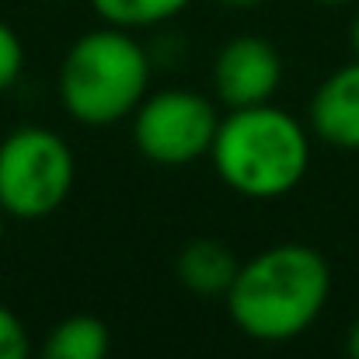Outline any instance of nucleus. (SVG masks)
<instances>
[{"mask_svg": "<svg viewBox=\"0 0 359 359\" xmlns=\"http://www.w3.org/2000/svg\"><path fill=\"white\" fill-rule=\"evenodd\" d=\"M332 297L328 258L300 241H283L241 262L227 290V314L255 342L300 339Z\"/></svg>", "mask_w": 359, "mask_h": 359, "instance_id": "obj_1", "label": "nucleus"}, {"mask_svg": "<svg viewBox=\"0 0 359 359\" xmlns=\"http://www.w3.org/2000/svg\"><path fill=\"white\" fill-rule=\"evenodd\" d=\"M210 161L217 178L255 203L290 196L311 171V133L286 109L265 102L220 116Z\"/></svg>", "mask_w": 359, "mask_h": 359, "instance_id": "obj_2", "label": "nucleus"}, {"mask_svg": "<svg viewBox=\"0 0 359 359\" xmlns=\"http://www.w3.org/2000/svg\"><path fill=\"white\" fill-rule=\"evenodd\" d=\"M56 88L70 119L98 129L116 126L129 119L150 91V56L126 28H91L67 49Z\"/></svg>", "mask_w": 359, "mask_h": 359, "instance_id": "obj_3", "label": "nucleus"}, {"mask_svg": "<svg viewBox=\"0 0 359 359\" xmlns=\"http://www.w3.org/2000/svg\"><path fill=\"white\" fill-rule=\"evenodd\" d=\"M70 143L46 126H18L0 140V210L11 220H46L74 192Z\"/></svg>", "mask_w": 359, "mask_h": 359, "instance_id": "obj_4", "label": "nucleus"}, {"mask_svg": "<svg viewBox=\"0 0 359 359\" xmlns=\"http://www.w3.org/2000/svg\"><path fill=\"white\" fill-rule=\"evenodd\" d=\"M217 126V105L206 95L189 88H168L147 95L133 112V143L150 164L185 168L199 157H210Z\"/></svg>", "mask_w": 359, "mask_h": 359, "instance_id": "obj_5", "label": "nucleus"}, {"mask_svg": "<svg viewBox=\"0 0 359 359\" xmlns=\"http://www.w3.org/2000/svg\"><path fill=\"white\" fill-rule=\"evenodd\" d=\"M279 84H283V56L262 35L231 39L213 60V95L227 112L272 102Z\"/></svg>", "mask_w": 359, "mask_h": 359, "instance_id": "obj_6", "label": "nucleus"}, {"mask_svg": "<svg viewBox=\"0 0 359 359\" xmlns=\"http://www.w3.org/2000/svg\"><path fill=\"white\" fill-rule=\"evenodd\" d=\"M311 133L339 150H359V60L332 70L307 109Z\"/></svg>", "mask_w": 359, "mask_h": 359, "instance_id": "obj_7", "label": "nucleus"}, {"mask_svg": "<svg viewBox=\"0 0 359 359\" xmlns=\"http://www.w3.org/2000/svg\"><path fill=\"white\" fill-rule=\"evenodd\" d=\"M241 262L238 255L217 238H196L189 241L178 258H175V272H178V283L196 293V297H227L234 276H238Z\"/></svg>", "mask_w": 359, "mask_h": 359, "instance_id": "obj_8", "label": "nucleus"}, {"mask_svg": "<svg viewBox=\"0 0 359 359\" xmlns=\"http://www.w3.org/2000/svg\"><path fill=\"white\" fill-rule=\"evenodd\" d=\"M112 332L95 314H70L63 318L42 342L39 359H109Z\"/></svg>", "mask_w": 359, "mask_h": 359, "instance_id": "obj_9", "label": "nucleus"}, {"mask_svg": "<svg viewBox=\"0 0 359 359\" xmlns=\"http://www.w3.org/2000/svg\"><path fill=\"white\" fill-rule=\"evenodd\" d=\"M189 4L192 0H91L102 25H116V28H126V32L157 28V25L178 18Z\"/></svg>", "mask_w": 359, "mask_h": 359, "instance_id": "obj_10", "label": "nucleus"}, {"mask_svg": "<svg viewBox=\"0 0 359 359\" xmlns=\"http://www.w3.org/2000/svg\"><path fill=\"white\" fill-rule=\"evenodd\" d=\"M21 70H25V46H21L18 32L0 18V95L18 84Z\"/></svg>", "mask_w": 359, "mask_h": 359, "instance_id": "obj_11", "label": "nucleus"}, {"mask_svg": "<svg viewBox=\"0 0 359 359\" xmlns=\"http://www.w3.org/2000/svg\"><path fill=\"white\" fill-rule=\"evenodd\" d=\"M0 359H32V339L25 321L0 304Z\"/></svg>", "mask_w": 359, "mask_h": 359, "instance_id": "obj_12", "label": "nucleus"}, {"mask_svg": "<svg viewBox=\"0 0 359 359\" xmlns=\"http://www.w3.org/2000/svg\"><path fill=\"white\" fill-rule=\"evenodd\" d=\"M346 353H349V359H359V318L353 321V328L346 335Z\"/></svg>", "mask_w": 359, "mask_h": 359, "instance_id": "obj_13", "label": "nucleus"}, {"mask_svg": "<svg viewBox=\"0 0 359 359\" xmlns=\"http://www.w3.org/2000/svg\"><path fill=\"white\" fill-rule=\"evenodd\" d=\"M349 42H353V53H356V60H359V14H356V21H353V28H349Z\"/></svg>", "mask_w": 359, "mask_h": 359, "instance_id": "obj_14", "label": "nucleus"}, {"mask_svg": "<svg viewBox=\"0 0 359 359\" xmlns=\"http://www.w3.org/2000/svg\"><path fill=\"white\" fill-rule=\"evenodd\" d=\"M217 4H227V7H255L262 0H217Z\"/></svg>", "mask_w": 359, "mask_h": 359, "instance_id": "obj_15", "label": "nucleus"}, {"mask_svg": "<svg viewBox=\"0 0 359 359\" xmlns=\"http://www.w3.org/2000/svg\"><path fill=\"white\" fill-rule=\"evenodd\" d=\"M4 234H7V213L0 210V248H4Z\"/></svg>", "mask_w": 359, "mask_h": 359, "instance_id": "obj_16", "label": "nucleus"}, {"mask_svg": "<svg viewBox=\"0 0 359 359\" xmlns=\"http://www.w3.org/2000/svg\"><path fill=\"white\" fill-rule=\"evenodd\" d=\"M318 4H328V7H339V4H353V0H318Z\"/></svg>", "mask_w": 359, "mask_h": 359, "instance_id": "obj_17", "label": "nucleus"}]
</instances>
